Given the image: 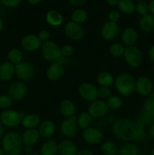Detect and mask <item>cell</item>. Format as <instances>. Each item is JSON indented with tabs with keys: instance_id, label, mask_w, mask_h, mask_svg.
Instances as JSON below:
<instances>
[{
	"instance_id": "cell-32",
	"label": "cell",
	"mask_w": 154,
	"mask_h": 155,
	"mask_svg": "<svg viewBox=\"0 0 154 155\" xmlns=\"http://www.w3.org/2000/svg\"><path fill=\"white\" fill-rule=\"evenodd\" d=\"M118 150L119 148L113 141H106L101 147V151L104 155H116L118 154Z\"/></svg>"
},
{
	"instance_id": "cell-59",
	"label": "cell",
	"mask_w": 154,
	"mask_h": 155,
	"mask_svg": "<svg viewBox=\"0 0 154 155\" xmlns=\"http://www.w3.org/2000/svg\"><path fill=\"white\" fill-rule=\"evenodd\" d=\"M138 155H149L147 154H145V153H142V154H139Z\"/></svg>"
},
{
	"instance_id": "cell-16",
	"label": "cell",
	"mask_w": 154,
	"mask_h": 155,
	"mask_svg": "<svg viewBox=\"0 0 154 155\" xmlns=\"http://www.w3.org/2000/svg\"><path fill=\"white\" fill-rule=\"evenodd\" d=\"M82 139L87 143L91 145H97L101 143L103 140L104 135L101 130L96 127H89L83 130Z\"/></svg>"
},
{
	"instance_id": "cell-27",
	"label": "cell",
	"mask_w": 154,
	"mask_h": 155,
	"mask_svg": "<svg viewBox=\"0 0 154 155\" xmlns=\"http://www.w3.org/2000/svg\"><path fill=\"white\" fill-rule=\"evenodd\" d=\"M60 111L66 118H69L75 115V107L74 103L69 99H64L60 104Z\"/></svg>"
},
{
	"instance_id": "cell-23",
	"label": "cell",
	"mask_w": 154,
	"mask_h": 155,
	"mask_svg": "<svg viewBox=\"0 0 154 155\" xmlns=\"http://www.w3.org/2000/svg\"><path fill=\"white\" fill-rule=\"evenodd\" d=\"M58 152L60 155H75L77 147L71 140L65 139L58 144Z\"/></svg>"
},
{
	"instance_id": "cell-30",
	"label": "cell",
	"mask_w": 154,
	"mask_h": 155,
	"mask_svg": "<svg viewBox=\"0 0 154 155\" xmlns=\"http://www.w3.org/2000/svg\"><path fill=\"white\" fill-rule=\"evenodd\" d=\"M119 155H138L139 149L137 146L131 142H127L121 145L118 150Z\"/></svg>"
},
{
	"instance_id": "cell-7",
	"label": "cell",
	"mask_w": 154,
	"mask_h": 155,
	"mask_svg": "<svg viewBox=\"0 0 154 155\" xmlns=\"http://www.w3.org/2000/svg\"><path fill=\"white\" fill-rule=\"evenodd\" d=\"M41 50L44 59L51 63L57 61L62 57L60 47H59L57 42L54 41L48 40L45 42L42 45Z\"/></svg>"
},
{
	"instance_id": "cell-48",
	"label": "cell",
	"mask_w": 154,
	"mask_h": 155,
	"mask_svg": "<svg viewBox=\"0 0 154 155\" xmlns=\"http://www.w3.org/2000/svg\"><path fill=\"white\" fill-rule=\"evenodd\" d=\"M24 151L26 154H31L33 151V146H30V145H25L24 148Z\"/></svg>"
},
{
	"instance_id": "cell-19",
	"label": "cell",
	"mask_w": 154,
	"mask_h": 155,
	"mask_svg": "<svg viewBox=\"0 0 154 155\" xmlns=\"http://www.w3.org/2000/svg\"><path fill=\"white\" fill-rule=\"evenodd\" d=\"M122 42L124 45L132 46L136 44L138 39V33L137 30L133 27H127L122 33L121 36Z\"/></svg>"
},
{
	"instance_id": "cell-54",
	"label": "cell",
	"mask_w": 154,
	"mask_h": 155,
	"mask_svg": "<svg viewBox=\"0 0 154 155\" xmlns=\"http://www.w3.org/2000/svg\"><path fill=\"white\" fill-rule=\"evenodd\" d=\"M5 27V24H4V21L2 20V18L0 17V33H2V31L3 30Z\"/></svg>"
},
{
	"instance_id": "cell-11",
	"label": "cell",
	"mask_w": 154,
	"mask_h": 155,
	"mask_svg": "<svg viewBox=\"0 0 154 155\" xmlns=\"http://www.w3.org/2000/svg\"><path fill=\"white\" fill-rule=\"evenodd\" d=\"M78 130L77 117L73 115L69 118H66L60 124V133L67 139L73 138L76 135Z\"/></svg>"
},
{
	"instance_id": "cell-18",
	"label": "cell",
	"mask_w": 154,
	"mask_h": 155,
	"mask_svg": "<svg viewBox=\"0 0 154 155\" xmlns=\"http://www.w3.org/2000/svg\"><path fill=\"white\" fill-rule=\"evenodd\" d=\"M21 46L25 51L33 52L42 47V42L39 40L37 35L27 34L21 39Z\"/></svg>"
},
{
	"instance_id": "cell-58",
	"label": "cell",
	"mask_w": 154,
	"mask_h": 155,
	"mask_svg": "<svg viewBox=\"0 0 154 155\" xmlns=\"http://www.w3.org/2000/svg\"><path fill=\"white\" fill-rule=\"evenodd\" d=\"M132 1H135V2H141V1H144V0H132Z\"/></svg>"
},
{
	"instance_id": "cell-22",
	"label": "cell",
	"mask_w": 154,
	"mask_h": 155,
	"mask_svg": "<svg viewBox=\"0 0 154 155\" xmlns=\"http://www.w3.org/2000/svg\"><path fill=\"white\" fill-rule=\"evenodd\" d=\"M40 135L36 129H27L21 136L23 145L33 146L39 141Z\"/></svg>"
},
{
	"instance_id": "cell-24",
	"label": "cell",
	"mask_w": 154,
	"mask_h": 155,
	"mask_svg": "<svg viewBox=\"0 0 154 155\" xmlns=\"http://www.w3.org/2000/svg\"><path fill=\"white\" fill-rule=\"evenodd\" d=\"M139 27L142 31L150 33L154 30V16L151 14L141 15L139 21Z\"/></svg>"
},
{
	"instance_id": "cell-42",
	"label": "cell",
	"mask_w": 154,
	"mask_h": 155,
	"mask_svg": "<svg viewBox=\"0 0 154 155\" xmlns=\"http://www.w3.org/2000/svg\"><path fill=\"white\" fill-rule=\"evenodd\" d=\"M37 36L41 42H45L49 40L50 33L47 30H42L41 31L39 32Z\"/></svg>"
},
{
	"instance_id": "cell-1",
	"label": "cell",
	"mask_w": 154,
	"mask_h": 155,
	"mask_svg": "<svg viewBox=\"0 0 154 155\" xmlns=\"http://www.w3.org/2000/svg\"><path fill=\"white\" fill-rule=\"evenodd\" d=\"M112 132L115 137L124 142H142L146 139L144 125L137 120L126 118L116 120L112 127Z\"/></svg>"
},
{
	"instance_id": "cell-55",
	"label": "cell",
	"mask_w": 154,
	"mask_h": 155,
	"mask_svg": "<svg viewBox=\"0 0 154 155\" xmlns=\"http://www.w3.org/2000/svg\"><path fill=\"white\" fill-rule=\"evenodd\" d=\"M0 155H5V154L4 151H3L2 148H0Z\"/></svg>"
},
{
	"instance_id": "cell-53",
	"label": "cell",
	"mask_w": 154,
	"mask_h": 155,
	"mask_svg": "<svg viewBox=\"0 0 154 155\" xmlns=\"http://www.w3.org/2000/svg\"><path fill=\"white\" fill-rule=\"evenodd\" d=\"M42 1V0H27V2L31 5H37L40 3Z\"/></svg>"
},
{
	"instance_id": "cell-36",
	"label": "cell",
	"mask_w": 154,
	"mask_h": 155,
	"mask_svg": "<svg viewBox=\"0 0 154 155\" xmlns=\"http://www.w3.org/2000/svg\"><path fill=\"white\" fill-rule=\"evenodd\" d=\"M125 50V45L120 42H113L111 44L110 48H109L110 54L114 58H120L123 56Z\"/></svg>"
},
{
	"instance_id": "cell-2",
	"label": "cell",
	"mask_w": 154,
	"mask_h": 155,
	"mask_svg": "<svg viewBox=\"0 0 154 155\" xmlns=\"http://www.w3.org/2000/svg\"><path fill=\"white\" fill-rule=\"evenodd\" d=\"M23 145L21 136L15 132L5 133L2 139V148L7 155H20Z\"/></svg>"
},
{
	"instance_id": "cell-21",
	"label": "cell",
	"mask_w": 154,
	"mask_h": 155,
	"mask_svg": "<svg viewBox=\"0 0 154 155\" xmlns=\"http://www.w3.org/2000/svg\"><path fill=\"white\" fill-rule=\"evenodd\" d=\"M14 75H15V65L8 61L0 64V80L3 82L10 81Z\"/></svg>"
},
{
	"instance_id": "cell-49",
	"label": "cell",
	"mask_w": 154,
	"mask_h": 155,
	"mask_svg": "<svg viewBox=\"0 0 154 155\" xmlns=\"http://www.w3.org/2000/svg\"><path fill=\"white\" fill-rule=\"evenodd\" d=\"M119 0H107V4L110 6H116L118 5Z\"/></svg>"
},
{
	"instance_id": "cell-4",
	"label": "cell",
	"mask_w": 154,
	"mask_h": 155,
	"mask_svg": "<svg viewBox=\"0 0 154 155\" xmlns=\"http://www.w3.org/2000/svg\"><path fill=\"white\" fill-rule=\"evenodd\" d=\"M137 121L144 126L154 122V90L145 100Z\"/></svg>"
},
{
	"instance_id": "cell-10",
	"label": "cell",
	"mask_w": 154,
	"mask_h": 155,
	"mask_svg": "<svg viewBox=\"0 0 154 155\" xmlns=\"http://www.w3.org/2000/svg\"><path fill=\"white\" fill-rule=\"evenodd\" d=\"M78 92L80 97L87 101H95L98 98V89L91 83H82L78 88Z\"/></svg>"
},
{
	"instance_id": "cell-8",
	"label": "cell",
	"mask_w": 154,
	"mask_h": 155,
	"mask_svg": "<svg viewBox=\"0 0 154 155\" xmlns=\"http://www.w3.org/2000/svg\"><path fill=\"white\" fill-rule=\"evenodd\" d=\"M65 58L62 56L57 61L51 63L46 70L47 78L51 81H57L64 74Z\"/></svg>"
},
{
	"instance_id": "cell-56",
	"label": "cell",
	"mask_w": 154,
	"mask_h": 155,
	"mask_svg": "<svg viewBox=\"0 0 154 155\" xmlns=\"http://www.w3.org/2000/svg\"><path fill=\"white\" fill-rule=\"evenodd\" d=\"M27 155H40V154H39V153H37V152H32L31 154H29Z\"/></svg>"
},
{
	"instance_id": "cell-46",
	"label": "cell",
	"mask_w": 154,
	"mask_h": 155,
	"mask_svg": "<svg viewBox=\"0 0 154 155\" xmlns=\"http://www.w3.org/2000/svg\"><path fill=\"white\" fill-rule=\"evenodd\" d=\"M148 58L151 62L154 63V45L149 47V50H148Z\"/></svg>"
},
{
	"instance_id": "cell-35",
	"label": "cell",
	"mask_w": 154,
	"mask_h": 155,
	"mask_svg": "<svg viewBox=\"0 0 154 155\" xmlns=\"http://www.w3.org/2000/svg\"><path fill=\"white\" fill-rule=\"evenodd\" d=\"M88 13L85 9H75L71 15V21L77 24H82L87 20Z\"/></svg>"
},
{
	"instance_id": "cell-45",
	"label": "cell",
	"mask_w": 154,
	"mask_h": 155,
	"mask_svg": "<svg viewBox=\"0 0 154 155\" xmlns=\"http://www.w3.org/2000/svg\"><path fill=\"white\" fill-rule=\"evenodd\" d=\"M87 0H68L69 4L72 6H81L84 4Z\"/></svg>"
},
{
	"instance_id": "cell-40",
	"label": "cell",
	"mask_w": 154,
	"mask_h": 155,
	"mask_svg": "<svg viewBox=\"0 0 154 155\" xmlns=\"http://www.w3.org/2000/svg\"><path fill=\"white\" fill-rule=\"evenodd\" d=\"M60 51H61V54L63 57L67 58L73 54L74 48L71 45L66 44V45H64L62 47H60Z\"/></svg>"
},
{
	"instance_id": "cell-3",
	"label": "cell",
	"mask_w": 154,
	"mask_h": 155,
	"mask_svg": "<svg viewBox=\"0 0 154 155\" xmlns=\"http://www.w3.org/2000/svg\"><path fill=\"white\" fill-rule=\"evenodd\" d=\"M114 86L118 93L123 96H129L135 91L136 80L128 73H121L114 80Z\"/></svg>"
},
{
	"instance_id": "cell-6",
	"label": "cell",
	"mask_w": 154,
	"mask_h": 155,
	"mask_svg": "<svg viewBox=\"0 0 154 155\" xmlns=\"http://www.w3.org/2000/svg\"><path fill=\"white\" fill-rule=\"evenodd\" d=\"M123 57L125 63L131 68H139L143 63V56L141 50L135 45L125 47Z\"/></svg>"
},
{
	"instance_id": "cell-25",
	"label": "cell",
	"mask_w": 154,
	"mask_h": 155,
	"mask_svg": "<svg viewBox=\"0 0 154 155\" xmlns=\"http://www.w3.org/2000/svg\"><path fill=\"white\" fill-rule=\"evenodd\" d=\"M41 123V118L36 114H29L25 115L22 120L21 124L26 129H36Z\"/></svg>"
},
{
	"instance_id": "cell-5",
	"label": "cell",
	"mask_w": 154,
	"mask_h": 155,
	"mask_svg": "<svg viewBox=\"0 0 154 155\" xmlns=\"http://www.w3.org/2000/svg\"><path fill=\"white\" fill-rule=\"evenodd\" d=\"M24 116L25 114L24 112L7 109L3 110L0 114V122L4 127L14 128L21 124Z\"/></svg>"
},
{
	"instance_id": "cell-17",
	"label": "cell",
	"mask_w": 154,
	"mask_h": 155,
	"mask_svg": "<svg viewBox=\"0 0 154 155\" xmlns=\"http://www.w3.org/2000/svg\"><path fill=\"white\" fill-rule=\"evenodd\" d=\"M108 109L106 101L97 99L89 104L88 107V113L91 117L101 118L107 114Z\"/></svg>"
},
{
	"instance_id": "cell-15",
	"label": "cell",
	"mask_w": 154,
	"mask_h": 155,
	"mask_svg": "<svg viewBox=\"0 0 154 155\" xmlns=\"http://www.w3.org/2000/svg\"><path fill=\"white\" fill-rule=\"evenodd\" d=\"M119 26L117 23L107 21L104 23L101 29V36L104 39L107 41L116 39L119 34Z\"/></svg>"
},
{
	"instance_id": "cell-51",
	"label": "cell",
	"mask_w": 154,
	"mask_h": 155,
	"mask_svg": "<svg viewBox=\"0 0 154 155\" xmlns=\"http://www.w3.org/2000/svg\"><path fill=\"white\" fill-rule=\"evenodd\" d=\"M149 136H150V137L152 138V139H154V122L151 124L150 128H149Z\"/></svg>"
},
{
	"instance_id": "cell-29",
	"label": "cell",
	"mask_w": 154,
	"mask_h": 155,
	"mask_svg": "<svg viewBox=\"0 0 154 155\" xmlns=\"http://www.w3.org/2000/svg\"><path fill=\"white\" fill-rule=\"evenodd\" d=\"M45 20L51 26L57 27V26H60L63 22V16L57 11L51 10L47 12Z\"/></svg>"
},
{
	"instance_id": "cell-60",
	"label": "cell",
	"mask_w": 154,
	"mask_h": 155,
	"mask_svg": "<svg viewBox=\"0 0 154 155\" xmlns=\"http://www.w3.org/2000/svg\"><path fill=\"white\" fill-rule=\"evenodd\" d=\"M152 71L154 72V63H153V64H152Z\"/></svg>"
},
{
	"instance_id": "cell-37",
	"label": "cell",
	"mask_w": 154,
	"mask_h": 155,
	"mask_svg": "<svg viewBox=\"0 0 154 155\" xmlns=\"http://www.w3.org/2000/svg\"><path fill=\"white\" fill-rule=\"evenodd\" d=\"M107 105L109 109L111 110H118L122 104V98L118 95H111L107 99Z\"/></svg>"
},
{
	"instance_id": "cell-12",
	"label": "cell",
	"mask_w": 154,
	"mask_h": 155,
	"mask_svg": "<svg viewBox=\"0 0 154 155\" xmlns=\"http://www.w3.org/2000/svg\"><path fill=\"white\" fill-rule=\"evenodd\" d=\"M65 35L67 38L72 41H79L84 36V29L81 24L70 21L66 23L63 29Z\"/></svg>"
},
{
	"instance_id": "cell-57",
	"label": "cell",
	"mask_w": 154,
	"mask_h": 155,
	"mask_svg": "<svg viewBox=\"0 0 154 155\" xmlns=\"http://www.w3.org/2000/svg\"><path fill=\"white\" fill-rule=\"evenodd\" d=\"M150 155H154V148H152V150H151V153H150Z\"/></svg>"
},
{
	"instance_id": "cell-50",
	"label": "cell",
	"mask_w": 154,
	"mask_h": 155,
	"mask_svg": "<svg viewBox=\"0 0 154 155\" xmlns=\"http://www.w3.org/2000/svg\"><path fill=\"white\" fill-rule=\"evenodd\" d=\"M149 12L152 15L154 16V0H151L149 4Z\"/></svg>"
},
{
	"instance_id": "cell-43",
	"label": "cell",
	"mask_w": 154,
	"mask_h": 155,
	"mask_svg": "<svg viewBox=\"0 0 154 155\" xmlns=\"http://www.w3.org/2000/svg\"><path fill=\"white\" fill-rule=\"evenodd\" d=\"M109 20L112 22L117 23L120 19V13L117 10H112L109 14Z\"/></svg>"
},
{
	"instance_id": "cell-33",
	"label": "cell",
	"mask_w": 154,
	"mask_h": 155,
	"mask_svg": "<svg viewBox=\"0 0 154 155\" xmlns=\"http://www.w3.org/2000/svg\"><path fill=\"white\" fill-rule=\"evenodd\" d=\"M117 6L125 15H131L135 11V5L132 0H119Z\"/></svg>"
},
{
	"instance_id": "cell-34",
	"label": "cell",
	"mask_w": 154,
	"mask_h": 155,
	"mask_svg": "<svg viewBox=\"0 0 154 155\" xmlns=\"http://www.w3.org/2000/svg\"><path fill=\"white\" fill-rule=\"evenodd\" d=\"M91 122V117L87 112H82L78 117H77V125L82 130H85L86 128L89 127Z\"/></svg>"
},
{
	"instance_id": "cell-28",
	"label": "cell",
	"mask_w": 154,
	"mask_h": 155,
	"mask_svg": "<svg viewBox=\"0 0 154 155\" xmlns=\"http://www.w3.org/2000/svg\"><path fill=\"white\" fill-rule=\"evenodd\" d=\"M114 80L113 74L108 71H102L97 77V82L101 87H110L114 83Z\"/></svg>"
},
{
	"instance_id": "cell-52",
	"label": "cell",
	"mask_w": 154,
	"mask_h": 155,
	"mask_svg": "<svg viewBox=\"0 0 154 155\" xmlns=\"http://www.w3.org/2000/svg\"><path fill=\"white\" fill-rule=\"evenodd\" d=\"M4 126L2 124V123L0 122V139H2L4 136Z\"/></svg>"
},
{
	"instance_id": "cell-13",
	"label": "cell",
	"mask_w": 154,
	"mask_h": 155,
	"mask_svg": "<svg viewBox=\"0 0 154 155\" xmlns=\"http://www.w3.org/2000/svg\"><path fill=\"white\" fill-rule=\"evenodd\" d=\"M154 90L153 83L149 77L141 76L136 80L135 91L142 96H148Z\"/></svg>"
},
{
	"instance_id": "cell-20",
	"label": "cell",
	"mask_w": 154,
	"mask_h": 155,
	"mask_svg": "<svg viewBox=\"0 0 154 155\" xmlns=\"http://www.w3.org/2000/svg\"><path fill=\"white\" fill-rule=\"evenodd\" d=\"M38 131H39L40 136H42V138L48 139V138L51 137L55 133V124L50 120H45L40 123L39 126L38 127Z\"/></svg>"
},
{
	"instance_id": "cell-9",
	"label": "cell",
	"mask_w": 154,
	"mask_h": 155,
	"mask_svg": "<svg viewBox=\"0 0 154 155\" xmlns=\"http://www.w3.org/2000/svg\"><path fill=\"white\" fill-rule=\"evenodd\" d=\"M15 75L21 81H28L35 76V68L31 63L23 61L15 65Z\"/></svg>"
},
{
	"instance_id": "cell-38",
	"label": "cell",
	"mask_w": 154,
	"mask_h": 155,
	"mask_svg": "<svg viewBox=\"0 0 154 155\" xmlns=\"http://www.w3.org/2000/svg\"><path fill=\"white\" fill-rule=\"evenodd\" d=\"M135 10L138 12L140 15H144L149 13V4L145 1L138 2L135 5Z\"/></svg>"
},
{
	"instance_id": "cell-26",
	"label": "cell",
	"mask_w": 154,
	"mask_h": 155,
	"mask_svg": "<svg viewBox=\"0 0 154 155\" xmlns=\"http://www.w3.org/2000/svg\"><path fill=\"white\" fill-rule=\"evenodd\" d=\"M58 152V144L52 139L47 140L40 148V155H56Z\"/></svg>"
},
{
	"instance_id": "cell-41",
	"label": "cell",
	"mask_w": 154,
	"mask_h": 155,
	"mask_svg": "<svg viewBox=\"0 0 154 155\" xmlns=\"http://www.w3.org/2000/svg\"><path fill=\"white\" fill-rule=\"evenodd\" d=\"M112 95V91L110 87H101L98 89V97L103 99H107Z\"/></svg>"
},
{
	"instance_id": "cell-44",
	"label": "cell",
	"mask_w": 154,
	"mask_h": 155,
	"mask_svg": "<svg viewBox=\"0 0 154 155\" xmlns=\"http://www.w3.org/2000/svg\"><path fill=\"white\" fill-rule=\"evenodd\" d=\"M5 6L8 8H15L21 3V0H1Z\"/></svg>"
},
{
	"instance_id": "cell-39",
	"label": "cell",
	"mask_w": 154,
	"mask_h": 155,
	"mask_svg": "<svg viewBox=\"0 0 154 155\" xmlns=\"http://www.w3.org/2000/svg\"><path fill=\"white\" fill-rule=\"evenodd\" d=\"M13 101L8 95H0V108L2 110H7L12 105Z\"/></svg>"
},
{
	"instance_id": "cell-31",
	"label": "cell",
	"mask_w": 154,
	"mask_h": 155,
	"mask_svg": "<svg viewBox=\"0 0 154 155\" xmlns=\"http://www.w3.org/2000/svg\"><path fill=\"white\" fill-rule=\"evenodd\" d=\"M7 58L9 62L13 64L14 65H16L23 61L24 54L19 48H13L8 51Z\"/></svg>"
},
{
	"instance_id": "cell-14",
	"label": "cell",
	"mask_w": 154,
	"mask_h": 155,
	"mask_svg": "<svg viewBox=\"0 0 154 155\" xmlns=\"http://www.w3.org/2000/svg\"><path fill=\"white\" fill-rule=\"evenodd\" d=\"M27 93V86L22 81H16L9 86L8 95L13 101L22 100Z\"/></svg>"
},
{
	"instance_id": "cell-47",
	"label": "cell",
	"mask_w": 154,
	"mask_h": 155,
	"mask_svg": "<svg viewBox=\"0 0 154 155\" xmlns=\"http://www.w3.org/2000/svg\"><path fill=\"white\" fill-rule=\"evenodd\" d=\"M75 155H94L93 152L89 149H82L77 151Z\"/></svg>"
}]
</instances>
